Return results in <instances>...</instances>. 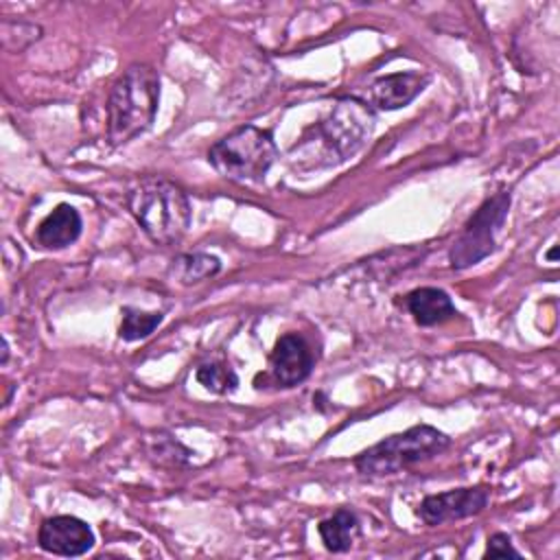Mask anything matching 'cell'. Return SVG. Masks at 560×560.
<instances>
[{"mask_svg": "<svg viewBox=\"0 0 560 560\" xmlns=\"http://www.w3.org/2000/svg\"><path fill=\"white\" fill-rule=\"evenodd\" d=\"M405 306L418 326H435L457 315L446 291L438 287H420L407 293Z\"/></svg>", "mask_w": 560, "mask_h": 560, "instance_id": "7c38bea8", "label": "cell"}, {"mask_svg": "<svg viewBox=\"0 0 560 560\" xmlns=\"http://www.w3.org/2000/svg\"><path fill=\"white\" fill-rule=\"evenodd\" d=\"M317 532L322 536V542L332 553H343L352 547L357 534H359V518L352 510L339 508L332 516L324 518L317 525Z\"/></svg>", "mask_w": 560, "mask_h": 560, "instance_id": "4fadbf2b", "label": "cell"}, {"mask_svg": "<svg viewBox=\"0 0 560 560\" xmlns=\"http://www.w3.org/2000/svg\"><path fill=\"white\" fill-rule=\"evenodd\" d=\"M490 501V490L483 486L457 488L438 494H429L418 505V516L427 525H442L479 514Z\"/></svg>", "mask_w": 560, "mask_h": 560, "instance_id": "52a82bcc", "label": "cell"}, {"mask_svg": "<svg viewBox=\"0 0 560 560\" xmlns=\"http://www.w3.org/2000/svg\"><path fill=\"white\" fill-rule=\"evenodd\" d=\"M483 558H521V551L512 547V540L508 534L497 532L488 538Z\"/></svg>", "mask_w": 560, "mask_h": 560, "instance_id": "e0dca14e", "label": "cell"}, {"mask_svg": "<svg viewBox=\"0 0 560 560\" xmlns=\"http://www.w3.org/2000/svg\"><path fill=\"white\" fill-rule=\"evenodd\" d=\"M547 258H549V260H556V247H551V249L547 252Z\"/></svg>", "mask_w": 560, "mask_h": 560, "instance_id": "d6986e66", "label": "cell"}, {"mask_svg": "<svg viewBox=\"0 0 560 560\" xmlns=\"http://www.w3.org/2000/svg\"><path fill=\"white\" fill-rule=\"evenodd\" d=\"M7 357H9V346H7V339H2V363H7Z\"/></svg>", "mask_w": 560, "mask_h": 560, "instance_id": "ac0fdd59", "label": "cell"}, {"mask_svg": "<svg viewBox=\"0 0 560 560\" xmlns=\"http://www.w3.org/2000/svg\"><path fill=\"white\" fill-rule=\"evenodd\" d=\"M83 221L74 206L59 203L39 225H37V243L46 249H63L72 245L81 234Z\"/></svg>", "mask_w": 560, "mask_h": 560, "instance_id": "8fae6325", "label": "cell"}, {"mask_svg": "<svg viewBox=\"0 0 560 560\" xmlns=\"http://www.w3.org/2000/svg\"><path fill=\"white\" fill-rule=\"evenodd\" d=\"M429 83L427 74L420 72H394L372 81L365 94V103L370 107L392 112L409 105Z\"/></svg>", "mask_w": 560, "mask_h": 560, "instance_id": "30bf717a", "label": "cell"}, {"mask_svg": "<svg viewBox=\"0 0 560 560\" xmlns=\"http://www.w3.org/2000/svg\"><path fill=\"white\" fill-rule=\"evenodd\" d=\"M313 363V352L298 332L282 335L269 354V372L278 387H295L306 381Z\"/></svg>", "mask_w": 560, "mask_h": 560, "instance_id": "9c48e42d", "label": "cell"}, {"mask_svg": "<svg viewBox=\"0 0 560 560\" xmlns=\"http://www.w3.org/2000/svg\"><path fill=\"white\" fill-rule=\"evenodd\" d=\"M510 203V192H497L475 210V214L466 221L462 234L455 238L448 252L453 269H468L492 254L494 236L508 217Z\"/></svg>", "mask_w": 560, "mask_h": 560, "instance_id": "8992f818", "label": "cell"}, {"mask_svg": "<svg viewBox=\"0 0 560 560\" xmlns=\"http://www.w3.org/2000/svg\"><path fill=\"white\" fill-rule=\"evenodd\" d=\"M276 158L278 149L271 131L256 125H243L208 149V162L212 168L241 184L262 182Z\"/></svg>", "mask_w": 560, "mask_h": 560, "instance_id": "277c9868", "label": "cell"}, {"mask_svg": "<svg viewBox=\"0 0 560 560\" xmlns=\"http://www.w3.org/2000/svg\"><path fill=\"white\" fill-rule=\"evenodd\" d=\"M219 269H221V262L217 256L197 252V254H182L177 260H173L171 273H175V278L182 284H192L219 273Z\"/></svg>", "mask_w": 560, "mask_h": 560, "instance_id": "5bb4252c", "label": "cell"}, {"mask_svg": "<svg viewBox=\"0 0 560 560\" xmlns=\"http://www.w3.org/2000/svg\"><path fill=\"white\" fill-rule=\"evenodd\" d=\"M451 444L448 435L431 424H416L402 433H394L361 451L354 457V468L368 477L392 475L413 464L427 462Z\"/></svg>", "mask_w": 560, "mask_h": 560, "instance_id": "5b68a950", "label": "cell"}, {"mask_svg": "<svg viewBox=\"0 0 560 560\" xmlns=\"http://www.w3.org/2000/svg\"><path fill=\"white\" fill-rule=\"evenodd\" d=\"M160 103V77L149 63H131L107 98V138L114 147L147 131Z\"/></svg>", "mask_w": 560, "mask_h": 560, "instance_id": "7a4b0ae2", "label": "cell"}, {"mask_svg": "<svg viewBox=\"0 0 560 560\" xmlns=\"http://www.w3.org/2000/svg\"><path fill=\"white\" fill-rule=\"evenodd\" d=\"M127 208L155 245H175L190 225L186 192L166 179H142L129 190Z\"/></svg>", "mask_w": 560, "mask_h": 560, "instance_id": "3957f363", "label": "cell"}, {"mask_svg": "<svg viewBox=\"0 0 560 560\" xmlns=\"http://www.w3.org/2000/svg\"><path fill=\"white\" fill-rule=\"evenodd\" d=\"M372 107L357 96H343L326 118L311 125L291 147V162L302 171L328 168L346 162L370 140L374 131Z\"/></svg>", "mask_w": 560, "mask_h": 560, "instance_id": "6da1fadb", "label": "cell"}, {"mask_svg": "<svg viewBox=\"0 0 560 560\" xmlns=\"http://www.w3.org/2000/svg\"><path fill=\"white\" fill-rule=\"evenodd\" d=\"M197 381L212 394H232L238 387V376L228 363H206L197 370Z\"/></svg>", "mask_w": 560, "mask_h": 560, "instance_id": "2e32d148", "label": "cell"}, {"mask_svg": "<svg viewBox=\"0 0 560 560\" xmlns=\"http://www.w3.org/2000/svg\"><path fill=\"white\" fill-rule=\"evenodd\" d=\"M37 542L48 553L74 558L92 549L94 532L85 521L70 514H59L42 521L37 532Z\"/></svg>", "mask_w": 560, "mask_h": 560, "instance_id": "ba28073f", "label": "cell"}, {"mask_svg": "<svg viewBox=\"0 0 560 560\" xmlns=\"http://www.w3.org/2000/svg\"><path fill=\"white\" fill-rule=\"evenodd\" d=\"M120 315H122V322H120L118 335L125 341H138V339L149 337L164 319V315L160 311L144 313V311H138V308H131V306H125L120 311Z\"/></svg>", "mask_w": 560, "mask_h": 560, "instance_id": "9a60e30c", "label": "cell"}]
</instances>
